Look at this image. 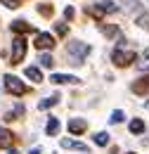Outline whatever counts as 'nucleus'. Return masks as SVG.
<instances>
[{"label": "nucleus", "instance_id": "10", "mask_svg": "<svg viewBox=\"0 0 149 154\" xmlns=\"http://www.w3.org/2000/svg\"><path fill=\"white\" fill-rule=\"evenodd\" d=\"M62 147H66V149H78V152H88V145L76 142V140H69V137H64V140H62Z\"/></svg>", "mask_w": 149, "mask_h": 154}, {"label": "nucleus", "instance_id": "9", "mask_svg": "<svg viewBox=\"0 0 149 154\" xmlns=\"http://www.w3.org/2000/svg\"><path fill=\"white\" fill-rule=\"evenodd\" d=\"M132 93H137V95H144V93H149V76L140 78V81H135V83H132Z\"/></svg>", "mask_w": 149, "mask_h": 154}, {"label": "nucleus", "instance_id": "2", "mask_svg": "<svg viewBox=\"0 0 149 154\" xmlns=\"http://www.w3.org/2000/svg\"><path fill=\"white\" fill-rule=\"evenodd\" d=\"M2 81H5V90L12 93V95H26V93H29V88H26L17 76H12V74H7Z\"/></svg>", "mask_w": 149, "mask_h": 154}, {"label": "nucleus", "instance_id": "28", "mask_svg": "<svg viewBox=\"0 0 149 154\" xmlns=\"http://www.w3.org/2000/svg\"><path fill=\"white\" fill-rule=\"evenodd\" d=\"M147 109H149V102H147Z\"/></svg>", "mask_w": 149, "mask_h": 154}, {"label": "nucleus", "instance_id": "12", "mask_svg": "<svg viewBox=\"0 0 149 154\" xmlns=\"http://www.w3.org/2000/svg\"><path fill=\"white\" fill-rule=\"evenodd\" d=\"M12 142H14V135L10 133V131H2V133H0V147L10 149V147H12Z\"/></svg>", "mask_w": 149, "mask_h": 154}, {"label": "nucleus", "instance_id": "7", "mask_svg": "<svg viewBox=\"0 0 149 154\" xmlns=\"http://www.w3.org/2000/svg\"><path fill=\"white\" fill-rule=\"evenodd\" d=\"M97 10H99L102 14H114V12H118V5H116L114 0H99V2H97Z\"/></svg>", "mask_w": 149, "mask_h": 154}, {"label": "nucleus", "instance_id": "3", "mask_svg": "<svg viewBox=\"0 0 149 154\" xmlns=\"http://www.w3.org/2000/svg\"><path fill=\"white\" fill-rule=\"evenodd\" d=\"M24 55H26V40L21 36H17L12 40V64H19L24 59Z\"/></svg>", "mask_w": 149, "mask_h": 154}, {"label": "nucleus", "instance_id": "19", "mask_svg": "<svg viewBox=\"0 0 149 154\" xmlns=\"http://www.w3.org/2000/svg\"><path fill=\"white\" fill-rule=\"evenodd\" d=\"M137 66H140L142 71H144V69H149V50H144V52H142V57H140V64H137Z\"/></svg>", "mask_w": 149, "mask_h": 154}, {"label": "nucleus", "instance_id": "18", "mask_svg": "<svg viewBox=\"0 0 149 154\" xmlns=\"http://www.w3.org/2000/svg\"><path fill=\"white\" fill-rule=\"evenodd\" d=\"M38 12H40L43 17H52L55 10H52V5H45V2H43V5H38Z\"/></svg>", "mask_w": 149, "mask_h": 154}, {"label": "nucleus", "instance_id": "23", "mask_svg": "<svg viewBox=\"0 0 149 154\" xmlns=\"http://www.w3.org/2000/svg\"><path fill=\"white\" fill-rule=\"evenodd\" d=\"M2 2H5V5L10 7V10H14V7H19V0H2Z\"/></svg>", "mask_w": 149, "mask_h": 154}, {"label": "nucleus", "instance_id": "4", "mask_svg": "<svg viewBox=\"0 0 149 154\" xmlns=\"http://www.w3.org/2000/svg\"><path fill=\"white\" fill-rule=\"evenodd\" d=\"M132 59H135V55H132V52H123V50H116L111 55V62L116 66H130Z\"/></svg>", "mask_w": 149, "mask_h": 154}, {"label": "nucleus", "instance_id": "6", "mask_svg": "<svg viewBox=\"0 0 149 154\" xmlns=\"http://www.w3.org/2000/svg\"><path fill=\"white\" fill-rule=\"evenodd\" d=\"M33 45H36L38 50H45V48H55V38H52L50 33H38V36H36V43H33Z\"/></svg>", "mask_w": 149, "mask_h": 154}, {"label": "nucleus", "instance_id": "22", "mask_svg": "<svg viewBox=\"0 0 149 154\" xmlns=\"http://www.w3.org/2000/svg\"><path fill=\"white\" fill-rule=\"evenodd\" d=\"M123 121V112H114L111 114V123H121Z\"/></svg>", "mask_w": 149, "mask_h": 154}, {"label": "nucleus", "instance_id": "15", "mask_svg": "<svg viewBox=\"0 0 149 154\" xmlns=\"http://www.w3.org/2000/svg\"><path fill=\"white\" fill-rule=\"evenodd\" d=\"M142 131H144V121H142V119H132L130 121V133L140 135Z\"/></svg>", "mask_w": 149, "mask_h": 154}, {"label": "nucleus", "instance_id": "20", "mask_svg": "<svg viewBox=\"0 0 149 154\" xmlns=\"http://www.w3.org/2000/svg\"><path fill=\"white\" fill-rule=\"evenodd\" d=\"M38 62H40L43 66H52V64H55V59H52V55H40V57H38Z\"/></svg>", "mask_w": 149, "mask_h": 154}, {"label": "nucleus", "instance_id": "25", "mask_svg": "<svg viewBox=\"0 0 149 154\" xmlns=\"http://www.w3.org/2000/svg\"><path fill=\"white\" fill-rule=\"evenodd\" d=\"M64 17L71 19V17H74V7H66V10H64Z\"/></svg>", "mask_w": 149, "mask_h": 154}, {"label": "nucleus", "instance_id": "27", "mask_svg": "<svg viewBox=\"0 0 149 154\" xmlns=\"http://www.w3.org/2000/svg\"><path fill=\"white\" fill-rule=\"evenodd\" d=\"M10 154H19V152H17V149H10Z\"/></svg>", "mask_w": 149, "mask_h": 154}, {"label": "nucleus", "instance_id": "29", "mask_svg": "<svg viewBox=\"0 0 149 154\" xmlns=\"http://www.w3.org/2000/svg\"><path fill=\"white\" fill-rule=\"evenodd\" d=\"M128 154H135V152H128Z\"/></svg>", "mask_w": 149, "mask_h": 154}, {"label": "nucleus", "instance_id": "24", "mask_svg": "<svg viewBox=\"0 0 149 154\" xmlns=\"http://www.w3.org/2000/svg\"><path fill=\"white\" fill-rule=\"evenodd\" d=\"M57 33L64 36V33H66V24H57Z\"/></svg>", "mask_w": 149, "mask_h": 154}, {"label": "nucleus", "instance_id": "17", "mask_svg": "<svg viewBox=\"0 0 149 154\" xmlns=\"http://www.w3.org/2000/svg\"><path fill=\"white\" fill-rule=\"evenodd\" d=\"M95 145H99V147L109 145V135H107V133H97V135H95Z\"/></svg>", "mask_w": 149, "mask_h": 154}, {"label": "nucleus", "instance_id": "14", "mask_svg": "<svg viewBox=\"0 0 149 154\" xmlns=\"http://www.w3.org/2000/svg\"><path fill=\"white\" fill-rule=\"evenodd\" d=\"M26 78H31L33 83H40V81H43V74L38 71L36 66H26Z\"/></svg>", "mask_w": 149, "mask_h": 154}, {"label": "nucleus", "instance_id": "8", "mask_svg": "<svg viewBox=\"0 0 149 154\" xmlns=\"http://www.w3.org/2000/svg\"><path fill=\"white\" fill-rule=\"evenodd\" d=\"M12 31L19 33V36H24V33H31V31H33V26H31V24H26L24 19H17V21H12Z\"/></svg>", "mask_w": 149, "mask_h": 154}, {"label": "nucleus", "instance_id": "13", "mask_svg": "<svg viewBox=\"0 0 149 154\" xmlns=\"http://www.w3.org/2000/svg\"><path fill=\"white\" fill-rule=\"evenodd\" d=\"M45 133L47 135H57L59 133V121H57L55 116H50V121L45 123Z\"/></svg>", "mask_w": 149, "mask_h": 154}, {"label": "nucleus", "instance_id": "21", "mask_svg": "<svg viewBox=\"0 0 149 154\" xmlns=\"http://www.w3.org/2000/svg\"><path fill=\"white\" fill-rule=\"evenodd\" d=\"M137 24H140L142 29H149V12H147V14H142V17L137 19Z\"/></svg>", "mask_w": 149, "mask_h": 154}, {"label": "nucleus", "instance_id": "5", "mask_svg": "<svg viewBox=\"0 0 149 154\" xmlns=\"http://www.w3.org/2000/svg\"><path fill=\"white\" fill-rule=\"evenodd\" d=\"M66 128H69V133L81 135V133H85V131H88V121H85V119H69Z\"/></svg>", "mask_w": 149, "mask_h": 154}, {"label": "nucleus", "instance_id": "11", "mask_svg": "<svg viewBox=\"0 0 149 154\" xmlns=\"http://www.w3.org/2000/svg\"><path fill=\"white\" fill-rule=\"evenodd\" d=\"M50 81H52V83H81L76 76H66V74H52Z\"/></svg>", "mask_w": 149, "mask_h": 154}, {"label": "nucleus", "instance_id": "1", "mask_svg": "<svg viewBox=\"0 0 149 154\" xmlns=\"http://www.w3.org/2000/svg\"><path fill=\"white\" fill-rule=\"evenodd\" d=\"M66 55L74 59V64H83V59L90 55V45L88 43H81V40H74V43H69Z\"/></svg>", "mask_w": 149, "mask_h": 154}, {"label": "nucleus", "instance_id": "26", "mask_svg": "<svg viewBox=\"0 0 149 154\" xmlns=\"http://www.w3.org/2000/svg\"><path fill=\"white\" fill-rule=\"evenodd\" d=\"M29 154H40V147H33V149H31Z\"/></svg>", "mask_w": 149, "mask_h": 154}, {"label": "nucleus", "instance_id": "16", "mask_svg": "<svg viewBox=\"0 0 149 154\" xmlns=\"http://www.w3.org/2000/svg\"><path fill=\"white\" fill-rule=\"evenodd\" d=\"M57 102H59V95H52V97H45L38 107H40V109H50V107H55Z\"/></svg>", "mask_w": 149, "mask_h": 154}]
</instances>
